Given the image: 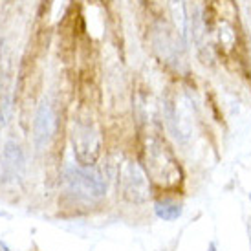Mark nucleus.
<instances>
[{"instance_id": "nucleus-5", "label": "nucleus", "mask_w": 251, "mask_h": 251, "mask_svg": "<svg viewBox=\"0 0 251 251\" xmlns=\"http://www.w3.org/2000/svg\"><path fill=\"white\" fill-rule=\"evenodd\" d=\"M24 169V152L15 141H7L0 152V181L19 180Z\"/></svg>"}, {"instance_id": "nucleus-9", "label": "nucleus", "mask_w": 251, "mask_h": 251, "mask_svg": "<svg viewBox=\"0 0 251 251\" xmlns=\"http://www.w3.org/2000/svg\"><path fill=\"white\" fill-rule=\"evenodd\" d=\"M0 251H11L9 248H7V244H4L2 240H0Z\"/></svg>"}, {"instance_id": "nucleus-6", "label": "nucleus", "mask_w": 251, "mask_h": 251, "mask_svg": "<svg viewBox=\"0 0 251 251\" xmlns=\"http://www.w3.org/2000/svg\"><path fill=\"white\" fill-rule=\"evenodd\" d=\"M55 132V114L51 110V105L44 101L37 110L35 121H33V140L39 149L48 145L51 136Z\"/></svg>"}, {"instance_id": "nucleus-12", "label": "nucleus", "mask_w": 251, "mask_h": 251, "mask_svg": "<svg viewBox=\"0 0 251 251\" xmlns=\"http://www.w3.org/2000/svg\"><path fill=\"white\" fill-rule=\"evenodd\" d=\"M211 251H215V244H211Z\"/></svg>"}, {"instance_id": "nucleus-8", "label": "nucleus", "mask_w": 251, "mask_h": 251, "mask_svg": "<svg viewBox=\"0 0 251 251\" xmlns=\"http://www.w3.org/2000/svg\"><path fill=\"white\" fill-rule=\"evenodd\" d=\"M154 211H156L158 218L167 220V222H173V220H178V218H180L183 209H181L180 203L173 202V200H161V202L156 203Z\"/></svg>"}, {"instance_id": "nucleus-10", "label": "nucleus", "mask_w": 251, "mask_h": 251, "mask_svg": "<svg viewBox=\"0 0 251 251\" xmlns=\"http://www.w3.org/2000/svg\"><path fill=\"white\" fill-rule=\"evenodd\" d=\"M0 216H7V213H4V211H0Z\"/></svg>"}, {"instance_id": "nucleus-3", "label": "nucleus", "mask_w": 251, "mask_h": 251, "mask_svg": "<svg viewBox=\"0 0 251 251\" xmlns=\"http://www.w3.org/2000/svg\"><path fill=\"white\" fill-rule=\"evenodd\" d=\"M119 183H121V193L128 202L143 203L149 200V180H147L145 173L141 171L138 163L126 161L121 175H119Z\"/></svg>"}, {"instance_id": "nucleus-1", "label": "nucleus", "mask_w": 251, "mask_h": 251, "mask_svg": "<svg viewBox=\"0 0 251 251\" xmlns=\"http://www.w3.org/2000/svg\"><path fill=\"white\" fill-rule=\"evenodd\" d=\"M66 185L72 195L84 200H98L105 195L106 181L98 171L88 167H72L66 173Z\"/></svg>"}, {"instance_id": "nucleus-7", "label": "nucleus", "mask_w": 251, "mask_h": 251, "mask_svg": "<svg viewBox=\"0 0 251 251\" xmlns=\"http://www.w3.org/2000/svg\"><path fill=\"white\" fill-rule=\"evenodd\" d=\"M169 9H171L173 21H175L176 28H178V33H180L181 39H185L189 31V22H191L187 15L185 0H169Z\"/></svg>"}, {"instance_id": "nucleus-4", "label": "nucleus", "mask_w": 251, "mask_h": 251, "mask_svg": "<svg viewBox=\"0 0 251 251\" xmlns=\"http://www.w3.org/2000/svg\"><path fill=\"white\" fill-rule=\"evenodd\" d=\"M74 151L83 167H92L99 156V138L90 125H77L74 130Z\"/></svg>"}, {"instance_id": "nucleus-11", "label": "nucleus", "mask_w": 251, "mask_h": 251, "mask_svg": "<svg viewBox=\"0 0 251 251\" xmlns=\"http://www.w3.org/2000/svg\"><path fill=\"white\" fill-rule=\"evenodd\" d=\"M0 57H2V42H0Z\"/></svg>"}, {"instance_id": "nucleus-13", "label": "nucleus", "mask_w": 251, "mask_h": 251, "mask_svg": "<svg viewBox=\"0 0 251 251\" xmlns=\"http://www.w3.org/2000/svg\"><path fill=\"white\" fill-rule=\"evenodd\" d=\"M250 200H251V193H250Z\"/></svg>"}, {"instance_id": "nucleus-2", "label": "nucleus", "mask_w": 251, "mask_h": 251, "mask_svg": "<svg viewBox=\"0 0 251 251\" xmlns=\"http://www.w3.org/2000/svg\"><path fill=\"white\" fill-rule=\"evenodd\" d=\"M147 169L158 183H175L180 180V169L161 143H154L147 149Z\"/></svg>"}]
</instances>
